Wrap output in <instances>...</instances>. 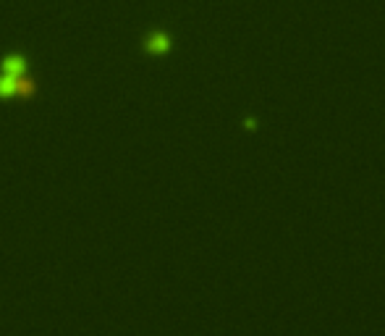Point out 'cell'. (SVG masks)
<instances>
[{"label": "cell", "instance_id": "cell-2", "mask_svg": "<svg viewBox=\"0 0 385 336\" xmlns=\"http://www.w3.org/2000/svg\"><path fill=\"white\" fill-rule=\"evenodd\" d=\"M145 48H147V53H155V56L168 53V50H170V37L165 32H153L150 37H147Z\"/></svg>", "mask_w": 385, "mask_h": 336}, {"label": "cell", "instance_id": "cell-1", "mask_svg": "<svg viewBox=\"0 0 385 336\" xmlns=\"http://www.w3.org/2000/svg\"><path fill=\"white\" fill-rule=\"evenodd\" d=\"M34 90L37 87L26 74H3L0 71V98H14V95L29 98V95H34Z\"/></svg>", "mask_w": 385, "mask_h": 336}]
</instances>
